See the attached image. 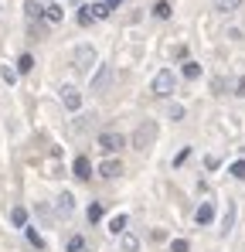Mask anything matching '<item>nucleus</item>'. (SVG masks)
I'll list each match as a JSON object with an SVG mask.
<instances>
[{
	"instance_id": "obj_11",
	"label": "nucleus",
	"mask_w": 245,
	"mask_h": 252,
	"mask_svg": "<svg viewBox=\"0 0 245 252\" xmlns=\"http://www.w3.org/2000/svg\"><path fill=\"white\" fill-rule=\"evenodd\" d=\"M211 218H214V205H211V201H204L201 208L194 211V221H198V225H211Z\"/></svg>"
},
{
	"instance_id": "obj_9",
	"label": "nucleus",
	"mask_w": 245,
	"mask_h": 252,
	"mask_svg": "<svg viewBox=\"0 0 245 252\" xmlns=\"http://www.w3.org/2000/svg\"><path fill=\"white\" fill-rule=\"evenodd\" d=\"M55 211H58V215H65V218H68V215H72V211H75V198H72V194H68V191H65V194H58V198H55Z\"/></svg>"
},
{
	"instance_id": "obj_21",
	"label": "nucleus",
	"mask_w": 245,
	"mask_h": 252,
	"mask_svg": "<svg viewBox=\"0 0 245 252\" xmlns=\"http://www.w3.org/2000/svg\"><path fill=\"white\" fill-rule=\"evenodd\" d=\"M10 221H14L17 228H24V225H28V211H24V208H14V211H10Z\"/></svg>"
},
{
	"instance_id": "obj_20",
	"label": "nucleus",
	"mask_w": 245,
	"mask_h": 252,
	"mask_svg": "<svg viewBox=\"0 0 245 252\" xmlns=\"http://www.w3.org/2000/svg\"><path fill=\"white\" fill-rule=\"evenodd\" d=\"M214 7H218V10H225V14H232V10H239V7H242V0H214Z\"/></svg>"
},
{
	"instance_id": "obj_25",
	"label": "nucleus",
	"mask_w": 245,
	"mask_h": 252,
	"mask_svg": "<svg viewBox=\"0 0 245 252\" xmlns=\"http://www.w3.org/2000/svg\"><path fill=\"white\" fill-rule=\"evenodd\" d=\"M228 174H232V177H239V181H245V160H235V164L228 167Z\"/></svg>"
},
{
	"instance_id": "obj_15",
	"label": "nucleus",
	"mask_w": 245,
	"mask_h": 252,
	"mask_svg": "<svg viewBox=\"0 0 245 252\" xmlns=\"http://www.w3.org/2000/svg\"><path fill=\"white\" fill-rule=\"evenodd\" d=\"M24 14H28V21H31V24H34V21H41V14H44L41 0H28V3H24Z\"/></svg>"
},
{
	"instance_id": "obj_24",
	"label": "nucleus",
	"mask_w": 245,
	"mask_h": 252,
	"mask_svg": "<svg viewBox=\"0 0 245 252\" xmlns=\"http://www.w3.org/2000/svg\"><path fill=\"white\" fill-rule=\"evenodd\" d=\"M79 24H82V28H89V24H92V10H89L85 3H79Z\"/></svg>"
},
{
	"instance_id": "obj_1",
	"label": "nucleus",
	"mask_w": 245,
	"mask_h": 252,
	"mask_svg": "<svg viewBox=\"0 0 245 252\" xmlns=\"http://www.w3.org/2000/svg\"><path fill=\"white\" fill-rule=\"evenodd\" d=\"M153 140H157V123L147 120V123H140L136 129H133V136H129L126 143H133V150H147Z\"/></svg>"
},
{
	"instance_id": "obj_6",
	"label": "nucleus",
	"mask_w": 245,
	"mask_h": 252,
	"mask_svg": "<svg viewBox=\"0 0 245 252\" xmlns=\"http://www.w3.org/2000/svg\"><path fill=\"white\" fill-rule=\"evenodd\" d=\"M109 79H113V68H109V65H95V75H92V92H106Z\"/></svg>"
},
{
	"instance_id": "obj_17",
	"label": "nucleus",
	"mask_w": 245,
	"mask_h": 252,
	"mask_svg": "<svg viewBox=\"0 0 245 252\" xmlns=\"http://www.w3.org/2000/svg\"><path fill=\"white\" fill-rule=\"evenodd\" d=\"M181 72H184V79H191V82H194V79H201V65H198V62H184V68H181Z\"/></svg>"
},
{
	"instance_id": "obj_3",
	"label": "nucleus",
	"mask_w": 245,
	"mask_h": 252,
	"mask_svg": "<svg viewBox=\"0 0 245 252\" xmlns=\"http://www.w3.org/2000/svg\"><path fill=\"white\" fill-rule=\"evenodd\" d=\"M95 58H99V55H95L92 44H79V48L72 51V65H75L79 72H89V68L95 65Z\"/></svg>"
},
{
	"instance_id": "obj_26",
	"label": "nucleus",
	"mask_w": 245,
	"mask_h": 252,
	"mask_svg": "<svg viewBox=\"0 0 245 252\" xmlns=\"http://www.w3.org/2000/svg\"><path fill=\"white\" fill-rule=\"evenodd\" d=\"M225 89H228V82H225L221 75H218V79H211V92H214V95H225Z\"/></svg>"
},
{
	"instance_id": "obj_16",
	"label": "nucleus",
	"mask_w": 245,
	"mask_h": 252,
	"mask_svg": "<svg viewBox=\"0 0 245 252\" xmlns=\"http://www.w3.org/2000/svg\"><path fill=\"white\" fill-rule=\"evenodd\" d=\"M126 225H129V218H126V215H113V218H109V232H113V235H122V232H126Z\"/></svg>"
},
{
	"instance_id": "obj_7",
	"label": "nucleus",
	"mask_w": 245,
	"mask_h": 252,
	"mask_svg": "<svg viewBox=\"0 0 245 252\" xmlns=\"http://www.w3.org/2000/svg\"><path fill=\"white\" fill-rule=\"evenodd\" d=\"M122 174V160L116 157H106L102 164H99V177H106V181H113V177H120Z\"/></svg>"
},
{
	"instance_id": "obj_5",
	"label": "nucleus",
	"mask_w": 245,
	"mask_h": 252,
	"mask_svg": "<svg viewBox=\"0 0 245 252\" xmlns=\"http://www.w3.org/2000/svg\"><path fill=\"white\" fill-rule=\"evenodd\" d=\"M61 102H65L68 113H79L82 109V92L75 89V85H65V89H61Z\"/></svg>"
},
{
	"instance_id": "obj_2",
	"label": "nucleus",
	"mask_w": 245,
	"mask_h": 252,
	"mask_svg": "<svg viewBox=\"0 0 245 252\" xmlns=\"http://www.w3.org/2000/svg\"><path fill=\"white\" fill-rule=\"evenodd\" d=\"M150 89H153V95H157V99H170V95H174V89H177V75H174L170 68H160V72L153 75V85H150Z\"/></svg>"
},
{
	"instance_id": "obj_28",
	"label": "nucleus",
	"mask_w": 245,
	"mask_h": 252,
	"mask_svg": "<svg viewBox=\"0 0 245 252\" xmlns=\"http://www.w3.org/2000/svg\"><path fill=\"white\" fill-rule=\"evenodd\" d=\"M167 116H170V120H174V123H181V120H184V106H181V102H174V106H170V113H167Z\"/></svg>"
},
{
	"instance_id": "obj_27",
	"label": "nucleus",
	"mask_w": 245,
	"mask_h": 252,
	"mask_svg": "<svg viewBox=\"0 0 245 252\" xmlns=\"http://www.w3.org/2000/svg\"><path fill=\"white\" fill-rule=\"evenodd\" d=\"M170 252H191V242L187 239H174L170 242Z\"/></svg>"
},
{
	"instance_id": "obj_30",
	"label": "nucleus",
	"mask_w": 245,
	"mask_h": 252,
	"mask_svg": "<svg viewBox=\"0 0 245 252\" xmlns=\"http://www.w3.org/2000/svg\"><path fill=\"white\" fill-rule=\"evenodd\" d=\"M235 95H242V99H245V75L239 79V82H235Z\"/></svg>"
},
{
	"instance_id": "obj_32",
	"label": "nucleus",
	"mask_w": 245,
	"mask_h": 252,
	"mask_svg": "<svg viewBox=\"0 0 245 252\" xmlns=\"http://www.w3.org/2000/svg\"><path fill=\"white\" fill-rule=\"evenodd\" d=\"M122 0H106V7H109V10H113V7H120Z\"/></svg>"
},
{
	"instance_id": "obj_33",
	"label": "nucleus",
	"mask_w": 245,
	"mask_h": 252,
	"mask_svg": "<svg viewBox=\"0 0 245 252\" xmlns=\"http://www.w3.org/2000/svg\"><path fill=\"white\" fill-rule=\"evenodd\" d=\"M65 3H82V0H65Z\"/></svg>"
},
{
	"instance_id": "obj_18",
	"label": "nucleus",
	"mask_w": 245,
	"mask_h": 252,
	"mask_svg": "<svg viewBox=\"0 0 245 252\" xmlns=\"http://www.w3.org/2000/svg\"><path fill=\"white\" fill-rule=\"evenodd\" d=\"M24 235H28V242H31L34 249H44V239L38 235V228H31V225H24Z\"/></svg>"
},
{
	"instance_id": "obj_4",
	"label": "nucleus",
	"mask_w": 245,
	"mask_h": 252,
	"mask_svg": "<svg viewBox=\"0 0 245 252\" xmlns=\"http://www.w3.org/2000/svg\"><path fill=\"white\" fill-rule=\"evenodd\" d=\"M95 143H99V150H102V154H109V157H113V154H120L122 147H126V136L109 129V133H99V140H95Z\"/></svg>"
},
{
	"instance_id": "obj_13",
	"label": "nucleus",
	"mask_w": 245,
	"mask_h": 252,
	"mask_svg": "<svg viewBox=\"0 0 245 252\" xmlns=\"http://www.w3.org/2000/svg\"><path fill=\"white\" fill-rule=\"evenodd\" d=\"M120 249L122 252H140V239H136L133 232H122L120 235Z\"/></svg>"
},
{
	"instance_id": "obj_31",
	"label": "nucleus",
	"mask_w": 245,
	"mask_h": 252,
	"mask_svg": "<svg viewBox=\"0 0 245 252\" xmlns=\"http://www.w3.org/2000/svg\"><path fill=\"white\" fill-rule=\"evenodd\" d=\"M79 249H82V239H79V235H75V239L68 242V252H79Z\"/></svg>"
},
{
	"instance_id": "obj_12",
	"label": "nucleus",
	"mask_w": 245,
	"mask_h": 252,
	"mask_svg": "<svg viewBox=\"0 0 245 252\" xmlns=\"http://www.w3.org/2000/svg\"><path fill=\"white\" fill-rule=\"evenodd\" d=\"M72 170H75V177H82V181H89V177H92V164H89V157H75V164H72Z\"/></svg>"
},
{
	"instance_id": "obj_29",
	"label": "nucleus",
	"mask_w": 245,
	"mask_h": 252,
	"mask_svg": "<svg viewBox=\"0 0 245 252\" xmlns=\"http://www.w3.org/2000/svg\"><path fill=\"white\" fill-rule=\"evenodd\" d=\"M0 79H3V82H17V72H14V68H7V65H3V68H0Z\"/></svg>"
},
{
	"instance_id": "obj_22",
	"label": "nucleus",
	"mask_w": 245,
	"mask_h": 252,
	"mask_svg": "<svg viewBox=\"0 0 245 252\" xmlns=\"http://www.w3.org/2000/svg\"><path fill=\"white\" fill-rule=\"evenodd\" d=\"M89 10H92V21H102V17H109V7H106V3H92Z\"/></svg>"
},
{
	"instance_id": "obj_8",
	"label": "nucleus",
	"mask_w": 245,
	"mask_h": 252,
	"mask_svg": "<svg viewBox=\"0 0 245 252\" xmlns=\"http://www.w3.org/2000/svg\"><path fill=\"white\" fill-rule=\"evenodd\" d=\"M48 24H61L65 21V7L61 3H44V14H41Z\"/></svg>"
},
{
	"instance_id": "obj_19",
	"label": "nucleus",
	"mask_w": 245,
	"mask_h": 252,
	"mask_svg": "<svg viewBox=\"0 0 245 252\" xmlns=\"http://www.w3.org/2000/svg\"><path fill=\"white\" fill-rule=\"evenodd\" d=\"M31 68H34V58H31V55H28V51H24V55H21V58H17V72H21V75H28V72H31Z\"/></svg>"
},
{
	"instance_id": "obj_23",
	"label": "nucleus",
	"mask_w": 245,
	"mask_h": 252,
	"mask_svg": "<svg viewBox=\"0 0 245 252\" xmlns=\"http://www.w3.org/2000/svg\"><path fill=\"white\" fill-rule=\"evenodd\" d=\"M153 14H157V17H160V21H167V17H170V14H174V10H170V3H167V0H160V3H157V7H153Z\"/></svg>"
},
{
	"instance_id": "obj_14",
	"label": "nucleus",
	"mask_w": 245,
	"mask_h": 252,
	"mask_svg": "<svg viewBox=\"0 0 245 252\" xmlns=\"http://www.w3.org/2000/svg\"><path fill=\"white\" fill-rule=\"evenodd\" d=\"M102 215H106V208H102V201H92V205L85 208V218H89V225L102 221Z\"/></svg>"
},
{
	"instance_id": "obj_10",
	"label": "nucleus",
	"mask_w": 245,
	"mask_h": 252,
	"mask_svg": "<svg viewBox=\"0 0 245 252\" xmlns=\"http://www.w3.org/2000/svg\"><path fill=\"white\" fill-rule=\"evenodd\" d=\"M232 228H235V201H228V208L221 215V235H228Z\"/></svg>"
}]
</instances>
